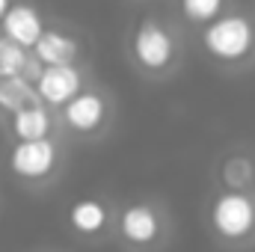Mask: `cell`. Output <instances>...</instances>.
<instances>
[{
  "instance_id": "6da1fadb",
  "label": "cell",
  "mask_w": 255,
  "mask_h": 252,
  "mask_svg": "<svg viewBox=\"0 0 255 252\" xmlns=\"http://www.w3.org/2000/svg\"><path fill=\"white\" fill-rule=\"evenodd\" d=\"M208 232L220 247L244 250L255 244V193L220 190L205 211Z\"/></svg>"
},
{
  "instance_id": "7a4b0ae2",
  "label": "cell",
  "mask_w": 255,
  "mask_h": 252,
  "mask_svg": "<svg viewBox=\"0 0 255 252\" xmlns=\"http://www.w3.org/2000/svg\"><path fill=\"white\" fill-rule=\"evenodd\" d=\"M113 232L119 238V244L133 252H151L160 244H166L169 238V217L160 205L148 202V199H136L128 202L116 211V223Z\"/></svg>"
},
{
  "instance_id": "3957f363",
  "label": "cell",
  "mask_w": 255,
  "mask_h": 252,
  "mask_svg": "<svg viewBox=\"0 0 255 252\" xmlns=\"http://www.w3.org/2000/svg\"><path fill=\"white\" fill-rule=\"evenodd\" d=\"M202 45L220 63H244L255 51V24L241 12L220 15L211 24H205Z\"/></svg>"
},
{
  "instance_id": "277c9868",
  "label": "cell",
  "mask_w": 255,
  "mask_h": 252,
  "mask_svg": "<svg viewBox=\"0 0 255 252\" xmlns=\"http://www.w3.org/2000/svg\"><path fill=\"white\" fill-rule=\"evenodd\" d=\"M9 172L18 181L27 184H42L48 178H54V172L60 169V145L48 136V139H33V142H15L9 148Z\"/></svg>"
},
{
  "instance_id": "5b68a950",
  "label": "cell",
  "mask_w": 255,
  "mask_h": 252,
  "mask_svg": "<svg viewBox=\"0 0 255 252\" xmlns=\"http://www.w3.org/2000/svg\"><path fill=\"white\" fill-rule=\"evenodd\" d=\"M130 51H133V60L145 71H166L175 60V39L169 27H163L154 18H145L136 24L130 36Z\"/></svg>"
},
{
  "instance_id": "8992f818",
  "label": "cell",
  "mask_w": 255,
  "mask_h": 252,
  "mask_svg": "<svg viewBox=\"0 0 255 252\" xmlns=\"http://www.w3.org/2000/svg\"><path fill=\"white\" fill-rule=\"evenodd\" d=\"M65 223L71 229L74 238L86 241V244H98L101 238H107L113 232V223H116V214L113 208L98 199V196H80L68 205L65 211Z\"/></svg>"
},
{
  "instance_id": "52a82bcc",
  "label": "cell",
  "mask_w": 255,
  "mask_h": 252,
  "mask_svg": "<svg viewBox=\"0 0 255 252\" xmlns=\"http://www.w3.org/2000/svg\"><path fill=\"white\" fill-rule=\"evenodd\" d=\"M33 86L45 107H65L77 92H83V74L77 65H48Z\"/></svg>"
},
{
  "instance_id": "ba28073f",
  "label": "cell",
  "mask_w": 255,
  "mask_h": 252,
  "mask_svg": "<svg viewBox=\"0 0 255 252\" xmlns=\"http://www.w3.org/2000/svg\"><path fill=\"white\" fill-rule=\"evenodd\" d=\"M107 113H110V107H107L104 95L92 92V89H83L63 107V122L68 130L89 136V133H98L104 127Z\"/></svg>"
},
{
  "instance_id": "9c48e42d",
  "label": "cell",
  "mask_w": 255,
  "mask_h": 252,
  "mask_svg": "<svg viewBox=\"0 0 255 252\" xmlns=\"http://www.w3.org/2000/svg\"><path fill=\"white\" fill-rule=\"evenodd\" d=\"M0 33H3V39L15 42L18 48L33 51L39 36L45 33V24H42V15L33 3H12L0 21Z\"/></svg>"
},
{
  "instance_id": "30bf717a",
  "label": "cell",
  "mask_w": 255,
  "mask_h": 252,
  "mask_svg": "<svg viewBox=\"0 0 255 252\" xmlns=\"http://www.w3.org/2000/svg\"><path fill=\"white\" fill-rule=\"evenodd\" d=\"M77 42L63 33V30H48L45 27V33L39 36V42H36V48H33V57L39 60V63L45 65H74L77 60Z\"/></svg>"
},
{
  "instance_id": "8fae6325",
  "label": "cell",
  "mask_w": 255,
  "mask_h": 252,
  "mask_svg": "<svg viewBox=\"0 0 255 252\" xmlns=\"http://www.w3.org/2000/svg\"><path fill=\"white\" fill-rule=\"evenodd\" d=\"M54 130V119L51 110L45 104H33L24 107L18 113H12V133L18 142H33V139H48Z\"/></svg>"
},
{
  "instance_id": "7c38bea8",
  "label": "cell",
  "mask_w": 255,
  "mask_h": 252,
  "mask_svg": "<svg viewBox=\"0 0 255 252\" xmlns=\"http://www.w3.org/2000/svg\"><path fill=\"white\" fill-rule=\"evenodd\" d=\"M220 178L226 190H238V193H253L255 187V160L247 154H232L223 160L220 166Z\"/></svg>"
},
{
  "instance_id": "4fadbf2b",
  "label": "cell",
  "mask_w": 255,
  "mask_h": 252,
  "mask_svg": "<svg viewBox=\"0 0 255 252\" xmlns=\"http://www.w3.org/2000/svg\"><path fill=\"white\" fill-rule=\"evenodd\" d=\"M33 104H42L33 83H27L24 77L0 80V110H6L12 116V113H18L24 107H33Z\"/></svg>"
},
{
  "instance_id": "5bb4252c",
  "label": "cell",
  "mask_w": 255,
  "mask_h": 252,
  "mask_svg": "<svg viewBox=\"0 0 255 252\" xmlns=\"http://www.w3.org/2000/svg\"><path fill=\"white\" fill-rule=\"evenodd\" d=\"M27 60H30V54H27L24 48H18V45L9 42V39H0V80L21 77Z\"/></svg>"
},
{
  "instance_id": "9a60e30c",
  "label": "cell",
  "mask_w": 255,
  "mask_h": 252,
  "mask_svg": "<svg viewBox=\"0 0 255 252\" xmlns=\"http://www.w3.org/2000/svg\"><path fill=\"white\" fill-rule=\"evenodd\" d=\"M226 0H181V12L193 24H211L214 18L223 15Z\"/></svg>"
},
{
  "instance_id": "2e32d148",
  "label": "cell",
  "mask_w": 255,
  "mask_h": 252,
  "mask_svg": "<svg viewBox=\"0 0 255 252\" xmlns=\"http://www.w3.org/2000/svg\"><path fill=\"white\" fill-rule=\"evenodd\" d=\"M9 6H12V0H0V21H3V15H6Z\"/></svg>"
},
{
  "instance_id": "e0dca14e",
  "label": "cell",
  "mask_w": 255,
  "mask_h": 252,
  "mask_svg": "<svg viewBox=\"0 0 255 252\" xmlns=\"http://www.w3.org/2000/svg\"><path fill=\"white\" fill-rule=\"evenodd\" d=\"M0 39H3V33H0Z\"/></svg>"
}]
</instances>
